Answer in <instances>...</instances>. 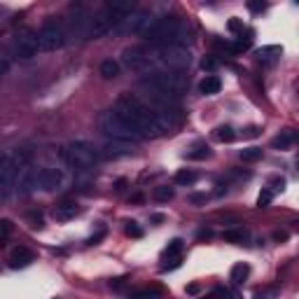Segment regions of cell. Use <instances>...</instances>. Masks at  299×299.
<instances>
[{"instance_id":"6da1fadb","label":"cell","mask_w":299,"mask_h":299,"mask_svg":"<svg viewBox=\"0 0 299 299\" xmlns=\"http://www.w3.org/2000/svg\"><path fill=\"white\" fill-rule=\"evenodd\" d=\"M112 110L122 117L124 122L138 133L140 138H157V136H164L161 124H159V119H157V110H152L147 103H143L136 94H122L117 98Z\"/></svg>"},{"instance_id":"7a4b0ae2","label":"cell","mask_w":299,"mask_h":299,"mask_svg":"<svg viewBox=\"0 0 299 299\" xmlns=\"http://www.w3.org/2000/svg\"><path fill=\"white\" fill-rule=\"evenodd\" d=\"M140 89L150 101H155L159 106H171L187 89V78L176 70H159L152 72V75H145L140 80Z\"/></svg>"},{"instance_id":"3957f363","label":"cell","mask_w":299,"mask_h":299,"mask_svg":"<svg viewBox=\"0 0 299 299\" xmlns=\"http://www.w3.org/2000/svg\"><path fill=\"white\" fill-rule=\"evenodd\" d=\"M133 12H136V5L129 3V0H110V3H106V5L91 17V21H89L87 38L98 40V38H103V35H108L127 17H131Z\"/></svg>"},{"instance_id":"277c9868","label":"cell","mask_w":299,"mask_h":299,"mask_svg":"<svg viewBox=\"0 0 299 299\" xmlns=\"http://www.w3.org/2000/svg\"><path fill=\"white\" fill-rule=\"evenodd\" d=\"M143 38L150 44H157V47H168V44L185 47V42H189V33L185 28V23L178 17H171V14L152 19V23L145 28Z\"/></svg>"},{"instance_id":"5b68a950","label":"cell","mask_w":299,"mask_h":299,"mask_svg":"<svg viewBox=\"0 0 299 299\" xmlns=\"http://www.w3.org/2000/svg\"><path fill=\"white\" fill-rule=\"evenodd\" d=\"M61 159L75 173H84V171H91L98 164V150L94 145L84 143V140H75V143L61 147Z\"/></svg>"},{"instance_id":"8992f818","label":"cell","mask_w":299,"mask_h":299,"mask_svg":"<svg viewBox=\"0 0 299 299\" xmlns=\"http://www.w3.org/2000/svg\"><path fill=\"white\" fill-rule=\"evenodd\" d=\"M101 129L106 136H110L112 140H122V143H136V140H143L138 133L133 131L122 117L117 115L115 110H106L101 115Z\"/></svg>"},{"instance_id":"52a82bcc","label":"cell","mask_w":299,"mask_h":299,"mask_svg":"<svg viewBox=\"0 0 299 299\" xmlns=\"http://www.w3.org/2000/svg\"><path fill=\"white\" fill-rule=\"evenodd\" d=\"M26 159L28 157L23 152H14L12 157H5L3 166H0V201H5L12 194V187L17 183V173L26 164Z\"/></svg>"},{"instance_id":"ba28073f","label":"cell","mask_w":299,"mask_h":299,"mask_svg":"<svg viewBox=\"0 0 299 299\" xmlns=\"http://www.w3.org/2000/svg\"><path fill=\"white\" fill-rule=\"evenodd\" d=\"M157 61L161 63V66H166L168 70H185V68L192 63V54H189L187 47H178V44H168V47H159V49L155 52Z\"/></svg>"},{"instance_id":"9c48e42d","label":"cell","mask_w":299,"mask_h":299,"mask_svg":"<svg viewBox=\"0 0 299 299\" xmlns=\"http://www.w3.org/2000/svg\"><path fill=\"white\" fill-rule=\"evenodd\" d=\"M38 40H40V49L54 52V49H59V47L66 44V28H63V23L59 21V19L49 17L42 26H40Z\"/></svg>"},{"instance_id":"30bf717a","label":"cell","mask_w":299,"mask_h":299,"mask_svg":"<svg viewBox=\"0 0 299 299\" xmlns=\"http://www.w3.org/2000/svg\"><path fill=\"white\" fill-rule=\"evenodd\" d=\"M122 63L131 72H138V75H145V72H147L150 75L152 66H155V59H152V54H150L147 49H143V47H129V49L122 52Z\"/></svg>"},{"instance_id":"8fae6325","label":"cell","mask_w":299,"mask_h":299,"mask_svg":"<svg viewBox=\"0 0 299 299\" xmlns=\"http://www.w3.org/2000/svg\"><path fill=\"white\" fill-rule=\"evenodd\" d=\"M38 49H40V40H38V33L33 28H21L17 35H14V54L23 61L38 56Z\"/></svg>"},{"instance_id":"7c38bea8","label":"cell","mask_w":299,"mask_h":299,"mask_svg":"<svg viewBox=\"0 0 299 299\" xmlns=\"http://www.w3.org/2000/svg\"><path fill=\"white\" fill-rule=\"evenodd\" d=\"M89 21H91V17L87 14V10H84L82 5L75 7V14H72V19H70V28L66 31V42H68V40H75V42L87 40Z\"/></svg>"},{"instance_id":"4fadbf2b","label":"cell","mask_w":299,"mask_h":299,"mask_svg":"<svg viewBox=\"0 0 299 299\" xmlns=\"http://www.w3.org/2000/svg\"><path fill=\"white\" fill-rule=\"evenodd\" d=\"M152 23V12L150 10H136L131 14V17H127L119 26L112 31V33H122V31H127V33H145V28Z\"/></svg>"},{"instance_id":"5bb4252c","label":"cell","mask_w":299,"mask_h":299,"mask_svg":"<svg viewBox=\"0 0 299 299\" xmlns=\"http://www.w3.org/2000/svg\"><path fill=\"white\" fill-rule=\"evenodd\" d=\"M63 183V173L59 168H40L38 171V189L44 192H54Z\"/></svg>"},{"instance_id":"9a60e30c","label":"cell","mask_w":299,"mask_h":299,"mask_svg":"<svg viewBox=\"0 0 299 299\" xmlns=\"http://www.w3.org/2000/svg\"><path fill=\"white\" fill-rule=\"evenodd\" d=\"M38 189V168H23L21 178H19L17 192L21 196H31V194Z\"/></svg>"},{"instance_id":"2e32d148","label":"cell","mask_w":299,"mask_h":299,"mask_svg":"<svg viewBox=\"0 0 299 299\" xmlns=\"http://www.w3.org/2000/svg\"><path fill=\"white\" fill-rule=\"evenodd\" d=\"M7 262H10V269H23L31 262H35V253L31 248H26V245H19V248L12 250V255Z\"/></svg>"},{"instance_id":"e0dca14e","label":"cell","mask_w":299,"mask_h":299,"mask_svg":"<svg viewBox=\"0 0 299 299\" xmlns=\"http://www.w3.org/2000/svg\"><path fill=\"white\" fill-rule=\"evenodd\" d=\"M78 213H80V206L75 204V201L66 199V201H61V204L54 206L52 215H54V220H59V222H68V220H72V217L78 215Z\"/></svg>"},{"instance_id":"ac0fdd59","label":"cell","mask_w":299,"mask_h":299,"mask_svg":"<svg viewBox=\"0 0 299 299\" xmlns=\"http://www.w3.org/2000/svg\"><path fill=\"white\" fill-rule=\"evenodd\" d=\"M133 152L131 143H122V140H110L103 145V157L108 159H117V157H129Z\"/></svg>"},{"instance_id":"d6986e66","label":"cell","mask_w":299,"mask_h":299,"mask_svg":"<svg viewBox=\"0 0 299 299\" xmlns=\"http://www.w3.org/2000/svg\"><path fill=\"white\" fill-rule=\"evenodd\" d=\"M294 143H297V133H294L292 129H285V131H281L278 136H273L271 147L273 150H288V147H292Z\"/></svg>"},{"instance_id":"ffe728a7","label":"cell","mask_w":299,"mask_h":299,"mask_svg":"<svg viewBox=\"0 0 299 299\" xmlns=\"http://www.w3.org/2000/svg\"><path fill=\"white\" fill-rule=\"evenodd\" d=\"M220 89H222V82H220V78H215V75L204 78L199 84V91L204 96H215V94H220Z\"/></svg>"},{"instance_id":"44dd1931","label":"cell","mask_w":299,"mask_h":299,"mask_svg":"<svg viewBox=\"0 0 299 299\" xmlns=\"http://www.w3.org/2000/svg\"><path fill=\"white\" fill-rule=\"evenodd\" d=\"M281 54H283V47H281V44H269V47H262V49H257V59H260V61H276Z\"/></svg>"},{"instance_id":"7402d4cb","label":"cell","mask_w":299,"mask_h":299,"mask_svg":"<svg viewBox=\"0 0 299 299\" xmlns=\"http://www.w3.org/2000/svg\"><path fill=\"white\" fill-rule=\"evenodd\" d=\"M248 273H250V266L245 264V262H238V264L232 266V273H229V276H232V281L236 283V285H241V283L248 278Z\"/></svg>"},{"instance_id":"603a6c76","label":"cell","mask_w":299,"mask_h":299,"mask_svg":"<svg viewBox=\"0 0 299 299\" xmlns=\"http://www.w3.org/2000/svg\"><path fill=\"white\" fill-rule=\"evenodd\" d=\"M101 75L106 80H115L119 75V63L112 61V59H106V61H101Z\"/></svg>"},{"instance_id":"cb8c5ba5","label":"cell","mask_w":299,"mask_h":299,"mask_svg":"<svg viewBox=\"0 0 299 299\" xmlns=\"http://www.w3.org/2000/svg\"><path fill=\"white\" fill-rule=\"evenodd\" d=\"M196 173L194 171H189V168H180V171L176 173V178H173V180H176V185H183V187H189V185H194L196 183Z\"/></svg>"},{"instance_id":"d4e9b609","label":"cell","mask_w":299,"mask_h":299,"mask_svg":"<svg viewBox=\"0 0 299 299\" xmlns=\"http://www.w3.org/2000/svg\"><path fill=\"white\" fill-rule=\"evenodd\" d=\"M173 187H168V185H159V187H155V192H152V196H155V201H159V204H166V201L173 199Z\"/></svg>"},{"instance_id":"484cf974","label":"cell","mask_w":299,"mask_h":299,"mask_svg":"<svg viewBox=\"0 0 299 299\" xmlns=\"http://www.w3.org/2000/svg\"><path fill=\"white\" fill-rule=\"evenodd\" d=\"M215 138L220 140V143H234L236 133H234L232 127H217V129H215Z\"/></svg>"},{"instance_id":"4316f807","label":"cell","mask_w":299,"mask_h":299,"mask_svg":"<svg viewBox=\"0 0 299 299\" xmlns=\"http://www.w3.org/2000/svg\"><path fill=\"white\" fill-rule=\"evenodd\" d=\"M12 232H14V225H12L10 220H0V248L10 241Z\"/></svg>"},{"instance_id":"83f0119b","label":"cell","mask_w":299,"mask_h":299,"mask_svg":"<svg viewBox=\"0 0 299 299\" xmlns=\"http://www.w3.org/2000/svg\"><path fill=\"white\" fill-rule=\"evenodd\" d=\"M185 157H187V159H194V161H201V159H208V157H211V150L206 147V145H201V147L189 150Z\"/></svg>"},{"instance_id":"f1b7e54d","label":"cell","mask_w":299,"mask_h":299,"mask_svg":"<svg viewBox=\"0 0 299 299\" xmlns=\"http://www.w3.org/2000/svg\"><path fill=\"white\" fill-rule=\"evenodd\" d=\"M241 159L243 161H260L262 159V147H245L241 150Z\"/></svg>"},{"instance_id":"f546056e","label":"cell","mask_w":299,"mask_h":299,"mask_svg":"<svg viewBox=\"0 0 299 299\" xmlns=\"http://www.w3.org/2000/svg\"><path fill=\"white\" fill-rule=\"evenodd\" d=\"M222 236H225V241H232V243H243L245 232L241 227H238V229H227V232L222 234Z\"/></svg>"},{"instance_id":"4dcf8cb0","label":"cell","mask_w":299,"mask_h":299,"mask_svg":"<svg viewBox=\"0 0 299 299\" xmlns=\"http://www.w3.org/2000/svg\"><path fill=\"white\" fill-rule=\"evenodd\" d=\"M180 250H183V238H173L171 243L166 245V250H164V257H173V255H180Z\"/></svg>"},{"instance_id":"1f68e13d","label":"cell","mask_w":299,"mask_h":299,"mask_svg":"<svg viewBox=\"0 0 299 299\" xmlns=\"http://www.w3.org/2000/svg\"><path fill=\"white\" fill-rule=\"evenodd\" d=\"M124 232H127V236H131V238H140V236H143V227H140L136 220H129L127 227H124Z\"/></svg>"},{"instance_id":"d6a6232c","label":"cell","mask_w":299,"mask_h":299,"mask_svg":"<svg viewBox=\"0 0 299 299\" xmlns=\"http://www.w3.org/2000/svg\"><path fill=\"white\" fill-rule=\"evenodd\" d=\"M131 299H161V292L159 290H138L131 294Z\"/></svg>"},{"instance_id":"836d02e7","label":"cell","mask_w":299,"mask_h":299,"mask_svg":"<svg viewBox=\"0 0 299 299\" xmlns=\"http://www.w3.org/2000/svg\"><path fill=\"white\" fill-rule=\"evenodd\" d=\"M271 199H273V192H271V189H262L260 196H257V208H266V206L271 204Z\"/></svg>"},{"instance_id":"e575fe53","label":"cell","mask_w":299,"mask_h":299,"mask_svg":"<svg viewBox=\"0 0 299 299\" xmlns=\"http://www.w3.org/2000/svg\"><path fill=\"white\" fill-rule=\"evenodd\" d=\"M201 68H204V70H208V72L217 70V68H220V59H215V56H206L204 61H201Z\"/></svg>"},{"instance_id":"d590c367","label":"cell","mask_w":299,"mask_h":299,"mask_svg":"<svg viewBox=\"0 0 299 299\" xmlns=\"http://www.w3.org/2000/svg\"><path fill=\"white\" fill-rule=\"evenodd\" d=\"M28 225H31V229H42L44 222H42V215L40 213H28Z\"/></svg>"},{"instance_id":"8d00e7d4","label":"cell","mask_w":299,"mask_h":299,"mask_svg":"<svg viewBox=\"0 0 299 299\" xmlns=\"http://www.w3.org/2000/svg\"><path fill=\"white\" fill-rule=\"evenodd\" d=\"M180 266V255H173V257H166V262L161 264V271H173Z\"/></svg>"},{"instance_id":"74e56055","label":"cell","mask_w":299,"mask_h":299,"mask_svg":"<svg viewBox=\"0 0 299 299\" xmlns=\"http://www.w3.org/2000/svg\"><path fill=\"white\" fill-rule=\"evenodd\" d=\"M227 26H229V31H232V33H236V35H241V33L245 31L243 21H241V19H236V17H234V19H229V23H227Z\"/></svg>"},{"instance_id":"f35d334b","label":"cell","mask_w":299,"mask_h":299,"mask_svg":"<svg viewBox=\"0 0 299 299\" xmlns=\"http://www.w3.org/2000/svg\"><path fill=\"white\" fill-rule=\"evenodd\" d=\"M248 10L255 12V14H262V12L266 10V3H260V0H253V3H248Z\"/></svg>"},{"instance_id":"ab89813d","label":"cell","mask_w":299,"mask_h":299,"mask_svg":"<svg viewBox=\"0 0 299 299\" xmlns=\"http://www.w3.org/2000/svg\"><path fill=\"white\" fill-rule=\"evenodd\" d=\"M260 133H262L260 127H248V129H243V138H257Z\"/></svg>"},{"instance_id":"60d3db41","label":"cell","mask_w":299,"mask_h":299,"mask_svg":"<svg viewBox=\"0 0 299 299\" xmlns=\"http://www.w3.org/2000/svg\"><path fill=\"white\" fill-rule=\"evenodd\" d=\"M227 290H225V288H215V290H213V292L211 294H208V297H206V299H225V297H227Z\"/></svg>"},{"instance_id":"b9f144b4","label":"cell","mask_w":299,"mask_h":299,"mask_svg":"<svg viewBox=\"0 0 299 299\" xmlns=\"http://www.w3.org/2000/svg\"><path fill=\"white\" fill-rule=\"evenodd\" d=\"M103 236H106V229H101V232L96 234V236L87 238V245H96V243H98V241H101V238H103Z\"/></svg>"},{"instance_id":"7bdbcfd3","label":"cell","mask_w":299,"mask_h":299,"mask_svg":"<svg viewBox=\"0 0 299 299\" xmlns=\"http://www.w3.org/2000/svg\"><path fill=\"white\" fill-rule=\"evenodd\" d=\"M206 199H208L206 194H189V201H192V204H206Z\"/></svg>"},{"instance_id":"ee69618b","label":"cell","mask_w":299,"mask_h":299,"mask_svg":"<svg viewBox=\"0 0 299 299\" xmlns=\"http://www.w3.org/2000/svg\"><path fill=\"white\" fill-rule=\"evenodd\" d=\"M110 285H112V288H115V290H122L124 285H127V278H115V281H112Z\"/></svg>"},{"instance_id":"f6af8a7d","label":"cell","mask_w":299,"mask_h":299,"mask_svg":"<svg viewBox=\"0 0 299 299\" xmlns=\"http://www.w3.org/2000/svg\"><path fill=\"white\" fill-rule=\"evenodd\" d=\"M5 72H7V61L3 59V56H0V78H3Z\"/></svg>"},{"instance_id":"bcb514c9","label":"cell","mask_w":299,"mask_h":299,"mask_svg":"<svg viewBox=\"0 0 299 299\" xmlns=\"http://www.w3.org/2000/svg\"><path fill=\"white\" fill-rule=\"evenodd\" d=\"M187 292H189V294H196V292H199V285H196V283H192V285H187Z\"/></svg>"},{"instance_id":"7dc6e473","label":"cell","mask_w":299,"mask_h":299,"mask_svg":"<svg viewBox=\"0 0 299 299\" xmlns=\"http://www.w3.org/2000/svg\"><path fill=\"white\" fill-rule=\"evenodd\" d=\"M273 238H276V241H285V238H288V234H285V232H276V234H273Z\"/></svg>"},{"instance_id":"c3c4849f","label":"cell","mask_w":299,"mask_h":299,"mask_svg":"<svg viewBox=\"0 0 299 299\" xmlns=\"http://www.w3.org/2000/svg\"><path fill=\"white\" fill-rule=\"evenodd\" d=\"M124 185H127V180H117L115 189H117V192H122V189H124Z\"/></svg>"},{"instance_id":"681fc988","label":"cell","mask_w":299,"mask_h":299,"mask_svg":"<svg viewBox=\"0 0 299 299\" xmlns=\"http://www.w3.org/2000/svg\"><path fill=\"white\" fill-rule=\"evenodd\" d=\"M208 236H211V229H201L199 232V238H208Z\"/></svg>"},{"instance_id":"f907efd6","label":"cell","mask_w":299,"mask_h":299,"mask_svg":"<svg viewBox=\"0 0 299 299\" xmlns=\"http://www.w3.org/2000/svg\"><path fill=\"white\" fill-rule=\"evenodd\" d=\"M131 201H133V204H140V201H143V194H133Z\"/></svg>"},{"instance_id":"816d5d0a","label":"cell","mask_w":299,"mask_h":299,"mask_svg":"<svg viewBox=\"0 0 299 299\" xmlns=\"http://www.w3.org/2000/svg\"><path fill=\"white\" fill-rule=\"evenodd\" d=\"M253 299H264V294H260V292H255V297Z\"/></svg>"},{"instance_id":"f5cc1de1","label":"cell","mask_w":299,"mask_h":299,"mask_svg":"<svg viewBox=\"0 0 299 299\" xmlns=\"http://www.w3.org/2000/svg\"><path fill=\"white\" fill-rule=\"evenodd\" d=\"M3 161H5V155H3V152H0V166H3Z\"/></svg>"},{"instance_id":"db71d44e","label":"cell","mask_w":299,"mask_h":299,"mask_svg":"<svg viewBox=\"0 0 299 299\" xmlns=\"http://www.w3.org/2000/svg\"><path fill=\"white\" fill-rule=\"evenodd\" d=\"M227 297H229V299H238V294H227Z\"/></svg>"}]
</instances>
